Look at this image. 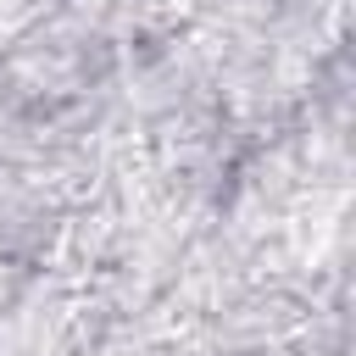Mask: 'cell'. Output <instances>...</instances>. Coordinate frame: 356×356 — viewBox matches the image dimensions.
<instances>
[]
</instances>
